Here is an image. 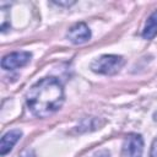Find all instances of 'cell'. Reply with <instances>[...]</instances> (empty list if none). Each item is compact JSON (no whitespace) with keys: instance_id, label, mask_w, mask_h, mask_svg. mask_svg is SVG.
<instances>
[{"instance_id":"obj_8","label":"cell","mask_w":157,"mask_h":157,"mask_svg":"<svg viewBox=\"0 0 157 157\" xmlns=\"http://www.w3.org/2000/svg\"><path fill=\"white\" fill-rule=\"evenodd\" d=\"M150 157H157V137L153 140L152 146H151V152H150Z\"/></svg>"},{"instance_id":"obj_6","label":"cell","mask_w":157,"mask_h":157,"mask_svg":"<svg viewBox=\"0 0 157 157\" xmlns=\"http://www.w3.org/2000/svg\"><path fill=\"white\" fill-rule=\"evenodd\" d=\"M21 136H22V131L18 129H13L4 134L0 141V155L5 156L7 152H10L11 148L15 146V144L21 139Z\"/></svg>"},{"instance_id":"obj_1","label":"cell","mask_w":157,"mask_h":157,"mask_svg":"<svg viewBox=\"0 0 157 157\" xmlns=\"http://www.w3.org/2000/svg\"><path fill=\"white\" fill-rule=\"evenodd\" d=\"M64 103L63 85L54 77H44L34 83L26 93L28 110L37 118L54 114Z\"/></svg>"},{"instance_id":"obj_4","label":"cell","mask_w":157,"mask_h":157,"mask_svg":"<svg viewBox=\"0 0 157 157\" xmlns=\"http://www.w3.org/2000/svg\"><path fill=\"white\" fill-rule=\"evenodd\" d=\"M32 58V54L28 52H15L11 54H7L1 60V66L5 70H15L18 67H22L29 63Z\"/></svg>"},{"instance_id":"obj_2","label":"cell","mask_w":157,"mask_h":157,"mask_svg":"<svg viewBox=\"0 0 157 157\" xmlns=\"http://www.w3.org/2000/svg\"><path fill=\"white\" fill-rule=\"evenodd\" d=\"M124 65V58L120 55L105 54L97 58L92 64L91 69L94 72L103 74V75H114L117 74Z\"/></svg>"},{"instance_id":"obj_7","label":"cell","mask_w":157,"mask_h":157,"mask_svg":"<svg viewBox=\"0 0 157 157\" xmlns=\"http://www.w3.org/2000/svg\"><path fill=\"white\" fill-rule=\"evenodd\" d=\"M156 36H157V10L150 15L142 31V37L145 39L150 40V39H153Z\"/></svg>"},{"instance_id":"obj_9","label":"cell","mask_w":157,"mask_h":157,"mask_svg":"<svg viewBox=\"0 0 157 157\" xmlns=\"http://www.w3.org/2000/svg\"><path fill=\"white\" fill-rule=\"evenodd\" d=\"M20 157H36V153H34L33 150L26 148L25 151H22V153L20 155Z\"/></svg>"},{"instance_id":"obj_5","label":"cell","mask_w":157,"mask_h":157,"mask_svg":"<svg viewBox=\"0 0 157 157\" xmlns=\"http://www.w3.org/2000/svg\"><path fill=\"white\" fill-rule=\"evenodd\" d=\"M66 37L74 44H82L91 38V31L85 22H78L69 28Z\"/></svg>"},{"instance_id":"obj_3","label":"cell","mask_w":157,"mask_h":157,"mask_svg":"<svg viewBox=\"0 0 157 157\" xmlns=\"http://www.w3.org/2000/svg\"><path fill=\"white\" fill-rule=\"evenodd\" d=\"M144 140L139 134H130L125 137L121 147L123 157H142Z\"/></svg>"}]
</instances>
